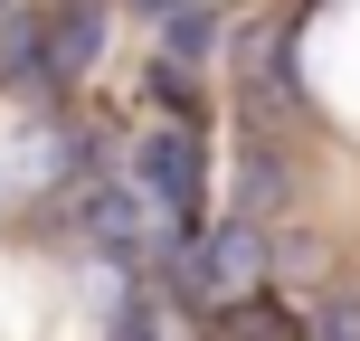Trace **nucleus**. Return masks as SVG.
<instances>
[]
</instances>
